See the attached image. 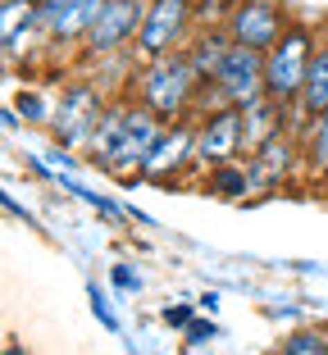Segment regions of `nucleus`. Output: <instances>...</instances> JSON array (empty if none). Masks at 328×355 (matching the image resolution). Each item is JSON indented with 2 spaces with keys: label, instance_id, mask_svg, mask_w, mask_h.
Listing matches in <instances>:
<instances>
[{
  "label": "nucleus",
  "instance_id": "nucleus-16",
  "mask_svg": "<svg viewBox=\"0 0 328 355\" xmlns=\"http://www.w3.org/2000/svg\"><path fill=\"white\" fill-rule=\"evenodd\" d=\"M301 164L310 178L328 182V114L301 123Z\"/></svg>",
  "mask_w": 328,
  "mask_h": 355
},
{
  "label": "nucleus",
  "instance_id": "nucleus-2",
  "mask_svg": "<svg viewBox=\"0 0 328 355\" xmlns=\"http://www.w3.org/2000/svg\"><path fill=\"white\" fill-rule=\"evenodd\" d=\"M132 92L146 110H155L164 123L201 114L205 105V78L191 69L187 51H169L159 60H137L132 64Z\"/></svg>",
  "mask_w": 328,
  "mask_h": 355
},
{
  "label": "nucleus",
  "instance_id": "nucleus-12",
  "mask_svg": "<svg viewBox=\"0 0 328 355\" xmlns=\"http://www.w3.org/2000/svg\"><path fill=\"white\" fill-rule=\"evenodd\" d=\"M246 164H251L255 191H278L297 168H306V164H301V128L278 132L274 141H265L255 155H246Z\"/></svg>",
  "mask_w": 328,
  "mask_h": 355
},
{
  "label": "nucleus",
  "instance_id": "nucleus-20",
  "mask_svg": "<svg viewBox=\"0 0 328 355\" xmlns=\"http://www.w3.org/2000/svg\"><path fill=\"white\" fill-rule=\"evenodd\" d=\"M110 282H114L119 292H141V273L132 264H110Z\"/></svg>",
  "mask_w": 328,
  "mask_h": 355
},
{
  "label": "nucleus",
  "instance_id": "nucleus-19",
  "mask_svg": "<svg viewBox=\"0 0 328 355\" xmlns=\"http://www.w3.org/2000/svg\"><path fill=\"white\" fill-rule=\"evenodd\" d=\"M14 114H23L28 123H51V119H55V101L46 92H32V87H28V92L14 96Z\"/></svg>",
  "mask_w": 328,
  "mask_h": 355
},
{
  "label": "nucleus",
  "instance_id": "nucleus-14",
  "mask_svg": "<svg viewBox=\"0 0 328 355\" xmlns=\"http://www.w3.org/2000/svg\"><path fill=\"white\" fill-rule=\"evenodd\" d=\"M187 60H191V69L210 83L214 73H219V64H223V55L233 51V37H228V28L223 23H196V32L187 37Z\"/></svg>",
  "mask_w": 328,
  "mask_h": 355
},
{
  "label": "nucleus",
  "instance_id": "nucleus-5",
  "mask_svg": "<svg viewBox=\"0 0 328 355\" xmlns=\"http://www.w3.org/2000/svg\"><path fill=\"white\" fill-rule=\"evenodd\" d=\"M191 32H196V0H150L132 60H159L169 51H182Z\"/></svg>",
  "mask_w": 328,
  "mask_h": 355
},
{
  "label": "nucleus",
  "instance_id": "nucleus-3",
  "mask_svg": "<svg viewBox=\"0 0 328 355\" xmlns=\"http://www.w3.org/2000/svg\"><path fill=\"white\" fill-rule=\"evenodd\" d=\"M315 46H319V32L310 28L306 19L287 23L283 37L265 51V96H274V101H283V105L297 110V96H301V87H306Z\"/></svg>",
  "mask_w": 328,
  "mask_h": 355
},
{
  "label": "nucleus",
  "instance_id": "nucleus-18",
  "mask_svg": "<svg viewBox=\"0 0 328 355\" xmlns=\"http://www.w3.org/2000/svg\"><path fill=\"white\" fill-rule=\"evenodd\" d=\"M274 355H328V333L324 328H297L292 337H283Z\"/></svg>",
  "mask_w": 328,
  "mask_h": 355
},
{
  "label": "nucleus",
  "instance_id": "nucleus-17",
  "mask_svg": "<svg viewBox=\"0 0 328 355\" xmlns=\"http://www.w3.org/2000/svg\"><path fill=\"white\" fill-rule=\"evenodd\" d=\"M205 191H214V196H223V200L251 196V191H255L251 164H246V159H228V164L210 168V173H205Z\"/></svg>",
  "mask_w": 328,
  "mask_h": 355
},
{
  "label": "nucleus",
  "instance_id": "nucleus-23",
  "mask_svg": "<svg viewBox=\"0 0 328 355\" xmlns=\"http://www.w3.org/2000/svg\"><path fill=\"white\" fill-rule=\"evenodd\" d=\"M159 319H164L169 328H187L196 314H191V305H164V314H159Z\"/></svg>",
  "mask_w": 328,
  "mask_h": 355
},
{
  "label": "nucleus",
  "instance_id": "nucleus-13",
  "mask_svg": "<svg viewBox=\"0 0 328 355\" xmlns=\"http://www.w3.org/2000/svg\"><path fill=\"white\" fill-rule=\"evenodd\" d=\"M0 37H5V60H19L32 51V42L42 37V19H37V0H0Z\"/></svg>",
  "mask_w": 328,
  "mask_h": 355
},
{
  "label": "nucleus",
  "instance_id": "nucleus-6",
  "mask_svg": "<svg viewBox=\"0 0 328 355\" xmlns=\"http://www.w3.org/2000/svg\"><path fill=\"white\" fill-rule=\"evenodd\" d=\"M146 5L150 0H105V10L96 19V28L87 32V60H119V55H132L141 37V23H146Z\"/></svg>",
  "mask_w": 328,
  "mask_h": 355
},
{
  "label": "nucleus",
  "instance_id": "nucleus-1",
  "mask_svg": "<svg viewBox=\"0 0 328 355\" xmlns=\"http://www.w3.org/2000/svg\"><path fill=\"white\" fill-rule=\"evenodd\" d=\"M164 132V119L146 105L132 101H110L101 123H96L92 141H87V159L96 168H105L110 178L128 182V178H141V164H146L155 137Z\"/></svg>",
  "mask_w": 328,
  "mask_h": 355
},
{
  "label": "nucleus",
  "instance_id": "nucleus-15",
  "mask_svg": "<svg viewBox=\"0 0 328 355\" xmlns=\"http://www.w3.org/2000/svg\"><path fill=\"white\" fill-rule=\"evenodd\" d=\"M328 114V28L319 32V46H315V60H310V73H306V87L297 96V119H319Z\"/></svg>",
  "mask_w": 328,
  "mask_h": 355
},
{
  "label": "nucleus",
  "instance_id": "nucleus-4",
  "mask_svg": "<svg viewBox=\"0 0 328 355\" xmlns=\"http://www.w3.org/2000/svg\"><path fill=\"white\" fill-rule=\"evenodd\" d=\"M255 96H265V51H251V46H237L223 55L219 73L205 83V105L201 110H214V105H251Z\"/></svg>",
  "mask_w": 328,
  "mask_h": 355
},
{
  "label": "nucleus",
  "instance_id": "nucleus-8",
  "mask_svg": "<svg viewBox=\"0 0 328 355\" xmlns=\"http://www.w3.org/2000/svg\"><path fill=\"white\" fill-rule=\"evenodd\" d=\"M228 159H246V132H242V105H214L201 110L196 119V168L228 164Z\"/></svg>",
  "mask_w": 328,
  "mask_h": 355
},
{
  "label": "nucleus",
  "instance_id": "nucleus-11",
  "mask_svg": "<svg viewBox=\"0 0 328 355\" xmlns=\"http://www.w3.org/2000/svg\"><path fill=\"white\" fill-rule=\"evenodd\" d=\"M101 10H105V0H37L42 37L51 46H83Z\"/></svg>",
  "mask_w": 328,
  "mask_h": 355
},
{
  "label": "nucleus",
  "instance_id": "nucleus-21",
  "mask_svg": "<svg viewBox=\"0 0 328 355\" xmlns=\"http://www.w3.org/2000/svg\"><path fill=\"white\" fill-rule=\"evenodd\" d=\"M182 333H187V346H201V342H210V337L219 333V328H214L210 319H191V324L182 328Z\"/></svg>",
  "mask_w": 328,
  "mask_h": 355
},
{
  "label": "nucleus",
  "instance_id": "nucleus-9",
  "mask_svg": "<svg viewBox=\"0 0 328 355\" xmlns=\"http://www.w3.org/2000/svg\"><path fill=\"white\" fill-rule=\"evenodd\" d=\"M287 23H292V14L278 0H228V14H223L228 37L237 46H251V51H269Z\"/></svg>",
  "mask_w": 328,
  "mask_h": 355
},
{
  "label": "nucleus",
  "instance_id": "nucleus-24",
  "mask_svg": "<svg viewBox=\"0 0 328 355\" xmlns=\"http://www.w3.org/2000/svg\"><path fill=\"white\" fill-rule=\"evenodd\" d=\"M5 355H23V346L19 342H5Z\"/></svg>",
  "mask_w": 328,
  "mask_h": 355
},
{
  "label": "nucleus",
  "instance_id": "nucleus-7",
  "mask_svg": "<svg viewBox=\"0 0 328 355\" xmlns=\"http://www.w3.org/2000/svg\"><path fill=\"white\" fill-rule=\"evenodd\" d=\"M105 92L96 83H69L60 96H55V119L46 128L55 132V141L60 146H83L92 141L96 123H101V114H105Z\"/></svg>",
  "mask_w": 328,
  "mask_h": 355
},
{
  "label": "nucleus",
  "instance_id": "nucleus-10",
  "mask_svg": "<svg viewBox=\"0 0 328 355\" xmlns=\"http://www.w3.org/2000/svg\"><path fill=\"white\" fill-rule=\"evenodd\" d=\"M187 168H196V119H178V123H164V132L155 137L141 178L146 182H178Z\"/></svg>",
  "mask_w": 328,
  "mask_h": 355
},
{
  "label": "nucleus",
  "instance_id": "nucleus-22",
  "mask_svg": "<svg viewBox=\"0 0 328 355\" xmlns=\"http://www.w3.org/2000/svg\"><path fill=\"white\" fill-rule=\"evenodd\" d=\"M92 310H96V319H101V324H105L110 333L119 328V319L110 314V305H105V292H101V287H92Z\"/></svg>",
  "mask_w": 328,
  "mask_h": 355
}]
</instances>
